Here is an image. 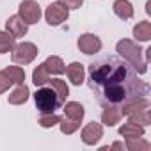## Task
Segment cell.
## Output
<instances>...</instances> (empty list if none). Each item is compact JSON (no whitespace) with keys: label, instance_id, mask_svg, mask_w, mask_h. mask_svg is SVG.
Instances as JSON below:
<instances>
[{"label":"cell","instance_id":"cell-21","mask_svg":"<svg viewBox=\"0 0 151 151\" xmlns=\"http://www.w3.org/2000/svg\"><path fill=\"white\" fill-rule=\"evenodd\" d=\"M48 80H50V75H48L45 64H39V66L34 69V73H32V82H34L37 87H43L45 84H48Z\"/></svg>","mask_w":151,"mask_h":151},{"label":"cell","instance_id":"cell-12","mask_svg":"<svg viewBox=\"0 0 151 151\" xmlns=\"http://www.w3.org/2000/svg\"><path fill=\"white\" fill-rule=\"evenodd\" d=\"M144 109H149V101H147L146 98H137V96H133V100H132V101H126L119 112H121V116H130V114L139 112V110H144Z\"/></svg>","mask_w":151,"mask_h":151},{"label":"cell","instance_id":"cell-26","mask_svg":"<svg viewBox=\"0 0 151 151\" xmlns=\"http://www.w3.org/2000/svg\"><path fill=\"white\" fill-rule=\"evenodd\" d=\"M59 121H60V117H59V116H55V114L52 112V114H45V116H41L39 124H41L43 128H52V126H55Z\"/></svg>","mask_w":151,"mask_h":151},{"label":"cell","instance_id":"cell-6","mask_svg":"<svg viewBox=\"0 0 151 151\" xmlns=\"http://www.w3.org/2000/svg\"><path fill=\"white\" fill-rule=\"evenodd\" d=\"M18 14L22 16V20L27 25H32V23L39 22V18H41V7H39L37 2H34V0H25V2L20 4Z\"/></svg>","mask_w":151,"mask_h":151},{"label":"cell","instance_id":"cell-3","mask_svg":"<svg viewBox=\"0 0 151 151\" xmlns=\"http://www.w3.org/2000/svg\"><path fill=\"white\" fill-rule=\"evenodd\" d=\"M25 80V71L18 66H9L0 71V94L6 93L14 84H23Z\"/></svg>","mask_w":151,"mask_h":151},{"label":"cell","instance_id":"cell-16","mask_svg":"<svg viewBox=\"0 0 151 151\" xmlns=\"http://www.w3.org/2000/svg\"><path fill=\"white\" fill-rule=\"evenodd\" d=\"M119 119H121V112H119L117 107H109V105L103 107V114H101V121H103V124H107V126H114V124L119 123Z\"/></svg>","mask_w":151,"mask_h":151},{"label":"cell","instance_id":"cell-27","mask_svg":"<svg viewBox=\"0 0 151 151\" xmlns=\"http://www.w3.org/2000/svg\"><path fill=\"white\" fill-rule=\"evenodd\" d=\"M59 2L68 7V9H80V6L84 4V0H59Z\"/></svg>","mask_w":151,"mask_h":151},{"label":"cell","instance_id":"cell-18","mask_svg":"<svg viewBox=\"0 0 151 151\" xmlns=\"http://www.w3.org/2000/svg\"><path fill=\"white\" fill-rule=\"evenodd\" d=\"M119 135L126 137V139H133V137H142L144 135V126L135 124V123H126L119 128Z\"/></svg>","mask_w":151,"mask_h":151},{"label":"cell","instance_id":"cell-20","mask_svg":"<svg viewBox=\"0 0 151 151\" xmlns=\"http://www.w3.org/2000/svg\"><path fill=\"white\" fill-rule=\"evenodd\" d=\"M133 36L139 41H149L151 39V23L149 22H140L133 29Z\"/></svg>","mask_w":151,"mask_h":151},{"label":"cell","instance_id":"cell-17","mask_svg":"<svg viewBox=\"0 0 151 151\" xmlns=\"http://www.w3.org/2000/svg\"><path fill=\"white\" fill-rule=\"evenodd\" d=\"M43 64H45V68H46L48 75H50V73H52V75H60V73H64V71H66V66H64L62 59H60V57H55V55L48 57Z\"/></svg>","mask_w":151,"mask_h":151},{"label":"cell","instance_id":"cell-15","mask_svg":"<svg viewBox=\"0 0 151 151\" xmlns=\"http://www.w3.org/2000/svg\"><path fill=\"white\" fill-rule=\"evenodd\" d=\"M30 96V91L25 84H18V87L9 94V103L11 105H23Z\"/></svg>","mask_w":151,"mask_h":151},{"label":"cell","instance_id":"cell-9","mask_svg":"<svg viewBox=\"0 0 151 151\" xmlns=\"http://www.w3.org/2000/svg\"><path fill=\"white\" fill-rule=\"evenodd\" d=\"M6 29H7V32H9L13 37H23V36L27 34V30H29V25L22 20L20 14H14V16H11V18L6 22Z\"/></svg>","mask_w":151,"mask_h":151},{"label":"cell","instance_id":"cell-24","mask_svg":"<svg viewBox=\"0 0 151 151\" xmlns=\"http://www.w3.org/2000/svg\"><path fill=\"white\" fill-rule=\"evenodd\" d=\"M14 39L9 32H4V30H0V53H9L13 48H14Z\"/></svg>","mask_w":151,"mask_h":151},{"label":"cell","instance_id":"cell-8","mask_svg":"<svg viewBox=\"0 0 151 151\" xmlns=\"http://www.w3.org/2000/svg\"><path fill=\"white\" fill-rule=\"evenodd\" d=\"M103 137V126L100 124V123H89L84 130H82V140H84V144H87V146H94L100 139Z\"/></svg>","mask_w":151,"mask_h":151},{"label":"cell","instance_id":"cell-19","mask_svg":"<svg viewBox=\"0 0 151 151\" xmlns=\"http://www.w3.org/2000/svg\"><path fill=\"white\" fill-rule=\"evenodd\" d=\"M48 82L52 84V89L57 93L59 103H64L66 98L69 96V87H68V84H66L64 80H60V78H53V80H48Z\"/></svg>","mask_w":151,"mask_h":151},{"label":"cell","instance_id":"cell-25","mask_svg":"<svg viewBox=\"0 0 151 151\" xmlns=\"http://www.w3.org/2000/svg\"><path fill=\"white\" fill-rule=\"evenodd\" d=\"M80 123H82V121H75V119H69V117L64 116V119L59 121V124H60V132H62L64 135H71V133H75V132L80 128Z\"/></svg>","mask_w":151,"mask_h":151},{"label":"cell","instance_id":"cell-10","mask_svg":"<svg viewBox=\"0 0 151 151\" xmlns=\"http://www.w3.org/2000/svg\"><path fill=\"white\" fill-rule=\"evenodd\" d=\"M105 98L112 103H121L126 98V89L121 84H107L105 86Z\"/></svg>","mask_w":151,"mask_h":151},{"label":"cell","instance_id":"cell-28","mask_svg":"<svg viewBox=\"0 0 151 151\" xmlns=\"http://www.w3.org/2000/svg\"><path fill=\"white\" fill-rule=\"evenodd\" d=\"M146 13H147V14H151V2H147V4H146Z\"/></svg>","mask_w":151,"mask_h":151},{"label":"cell","instance_id":"cell-7","mask_svg":"<svg viewBox=\"0 0 151 151\" xmlns=\"http://www.w3.org/2000/svg\"><path fill=\"white\" fill-rule=\"evenodd\" d=\"M78 50L86 55H94L101 50V41L94 34H82L78 37Z\"/></svg>","mask_w":151,"mask_h":151},{"label":"cell","instance_id":"cell-14","mask_svg":"<svg viewBox=\"0 0 151 151\" xmlns=\"http://www.w3.org/2000/svg\"><path fill=\"white\" fill-rule=\"evenodd\" d=\"M116 16H119L121 20H130L133 16V6L128 2V0H116L112 6Z\"/></svg>","mask_w":151,"mask_h":151},{"label":"cell","instance_id":"cell-23","mask_svg":"<svg viewBox=\"0 0 151 151\" xmlns=\"http://www.w3.org/2000/svg\"><path fill=\"white\" fill-rule=\"evenodd\" d=\"M124 147H128L130 151H147L151 147V144L147 140H144L142 137H133V139H128Z\"/></svg>","mask_w":151,"mask_h":151},{"label":"cell","instance_id":"cell-4","mask_svg":"<svg viewBox=\"0 0 151 151\" xmlns=\"http://www.w3.org/2000/svg\"><path fill=\"white\" fill-rule=\"evenodd\" d=\"M37 57V46L34 43H20L11 50V59L16 64H30Z\"/></svg>","mask_w":151,"mask_h":151},{"label":"cell","instance_id":"cell-5","mask_svg":"<svg viewBox=\"0 0 151 151\" xmlns=\"http://www.w3.org/2000/svg\"><path fill=\"white\" fill-rule=\"evenodd\" d=\"M68 16H69V9L64 7L60 2L50 4V6L46 7V13H45V18H46V22H48L52 27H57V25L64 23V22L68 20Z\"/></svg>","mask_w":151,"mask_h":151},{"label":"cell","instance_id":"cell-1","mask_svg":"<svg viewBox=\"0 0 151 151\" xmlns=\"http://www.w3.org/2000/svg\"><path fill=\"white\" fill-rule=\"evenodd\" d=\"M116 52L121 57H124L130 64H133L139 69V73H146L147 68H146V60L142 59V50H140L139 45H135L130 39H123L116 45Z\"/></svg>","mask_w":151,"mask_h":151},{"label":"cell","instance_id":"cell-11","mask_svg":"<svg viewBox=\"0 0 151 151\" xmlns=\"http://www.w3.org/2000/svg\"><path fill=\"white\" fill-rule=\"evenodd\" d=\"M66 73L71 80L73 86H82L84 84V78H86V69L80 62H71L68 68H66Z\"/></svg>","mask_w":151,"mask_h":151},{"label":"cell","instance_id":"cell-2","mask_svg":"<svg viewBox=\"0 0 151 151\" xmlns=\"http://www.w3.org/2000/svg\"><path fill=\"white\" fill-rule=\"evenodd\" d=\"M34 100H36L37 110L43 112V114H52L57 109V105H59L57 93L52 87H41V89H37V93L34 94Z\"/></svg>","mask_w":151,"mask_h":151},{"label":"cell","instance_id":"cell-22","mask_svg":"<svg viewBox=\"0 0 151 151\" xmlns=\"http://www.w3.org/2000/svg\"><path fill=\"white\" fill-rule=\"evenodd\" d=\"M128 117H130V123H135V124H140V126H147V124L151 123L149 109H144V110L133 112V114H130Z\"/></svg>","mask_w":151,"mask_h":151},{"label":"cell","instance_id":"cell-13","mask_svg":"<svg viewBox=\"0 0 151 151\" xmlns=\"http://www.w3.org/2000/svg\"><path fill=\"white\" fill-rule=\"evenodd\" d=\"M84 105H80L78 101H68L64 105V116L69 117V119H75V121H82L84 119Z\"/></svg>","mask_w":151,"mask_h":151}]
</instances>
